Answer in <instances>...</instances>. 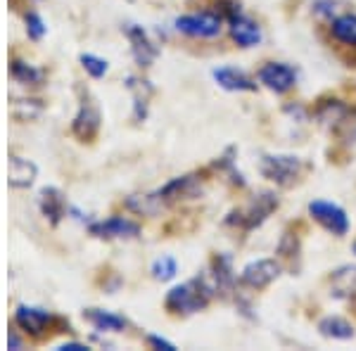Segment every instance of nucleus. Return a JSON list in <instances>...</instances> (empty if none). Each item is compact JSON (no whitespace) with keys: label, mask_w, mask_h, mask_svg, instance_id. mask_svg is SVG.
<instances>
[{"label":"nucleus","mask_w":356,"mask_h":351,"mask_svg":"<svg viewBox=\"0 0 356 351\" xmlns=\"http://www.w3.org/2000/svg\"><path fill=\"white\" fill-rule=\"evenodd\" d=\"M38 204H41L43 216L48 218L53 226H57V223L67 216V197H65V193L57 188H43L41 195H38Z\"/></svg>","instance_id":"dca6fc26"},{"label":"nucleus","mask_w":356,"mask_h":351,"mask_svg":"<svg viewBox=\"0 0 356 351\" xmlns=\"http://www.w3.org/2000/svg\"><path fill=\"white\" fill-rule=\"evenodd\" d=\"M26 33H29V38H33V41H41V38L45 36L43 19L33 13V10H29L26 13Z\"/></svg>","instance_id":"bb28decb"},{"label":"nucleus","mask_w":356,"mask_h":351,"mask_svg":"<svg viewBox=\"0 0 356 351\" xmlns=\"http://www.w3.org/2000/svg\"><path fill=\"white\" fill-rule=\"evenodd\" d=\"M15 325L24 332L26 337H31L33 342H45L50 339L57 332H65V330H72L69 323H65L62 318L57 316L48 313L45 309H36V307H17L15 311Z\"/></svg>","instance_id":"7ed1b4c3"},{"label":"nucleus","mask_w":356,"mask_h":351,"mask_svg":"<svg viewBox=\"0 0 356 351\" xmlns=\"http://www.w3.org/2000/svg\"><path fill=\"white\" fill-rule=\"evenodd\" d=\"M211 270H214V285L219 292H233L235 273H233V256L231 254H216L211 261Z\"/></svg>","instance_id":"6ab92c4d"},{"label":"nucleus","mask_w":356,"mask_h":351,"mask_svg":"<svg viewBox=\"0 0 356 351\" xmlns=\"http://www.w3.org/2000/svg\"><path fill=\"white\" fill-rule=\"evenodd\" d=\"M126 88L134 95V119L136 122H145L147 119V109H150V97L154 93V88L150 85L147 79L140 76H129L126 79Z\"/></svg>","instance_id":"2eb2a0df"},{"label":"nucleus","mask_w":356,"mask_h":351,"mask_svg":"<svg viewBox=\"0 0 356 351\" xmlns=\"http://www.w3.org/2000/svg\"><path fill=\"white\" fill-rule=\"evenodd\" d=\"M214 292H216V285H211L204 275H200V278H193L183 285L171 287V290L166 292L164 309L169 311L171 316H193V313H197V311L209 307Z\"/></svg>","instance_id":"f03ea898"},{"label":"nucleus","mask_w":356,"mask_h":351,"mask_svg":"<svg viewBox=\"0 0 356 351\" xmlns=\"http://www.w3.org/2000/svg\"><path fill=\"white\" fill-rule=\"evenodd\" d=\"M318 332L328 339H354V325L347 318L340 316H325L323 320H318Z\"/></svg>","instance_id":"412c9836"},{"label":"nucleus","mask_w":356,"mask_h":351,"mask_svg":"<svg viewBox=\"0 0 356 351\" xmlns=\"http://www.w3.org/2000/svg\"><path fill=\"white\" fill-rule=\"evenodd\" d=\"M309 214H312L314 221H318L328 233L337 235V238L349 233V216L340 204L314 199V202H309Z\"/></svg>","instance_id":"0eeeda50"},{"label":"nucleus","mask_w":356,"mask_h":351,"mask_svg":"<svg viewBox=\"0 0 356 351\" xmlns=\"http://www.w3.org/2000/svg\"><path fill=\"white\" fill-rule=\"evenodd\" d=\"M83 318L100 332H124L126 327H129V320H126L124 316H117L105 309H86Z\"/></svg>","instance_id":"f3484780"},{"label":"nucleus","mask_w":356,"mask_h":351,"mask_svg":"<svg viewBox=\"0 0 356 351\" xmlns=\"http://www.w3.org/2000/svg\"><path fill=\"white\" fill-rule=\"evenodd\" d=\"M354 254H356V243H354Z\"/></svg>","instance_id":"c756f323"},{"label":"nucleus","mask_w":356,"mask_h":351,"mask_svg":"<svg viewBox=\"0 0 356 351\" xmlns=\"http://www.w3.org/2000/svg\"><path fill=\"white\" fill-rule=\"evenodd\" d=\"M36 174H38V169L33 162L17 157V154L10 157V186L13 188H19V190L31 188L33 181H36Z\"/></svg>","instance_id":"a211bd4d"},{"label":"nucleus","mask_w":356,"mask_h":351,"mask_svg":"<svg viewBox=\"0 0 356 351\" xmlns=\"http://www.w3.org/2000/svg\"><path fill=\"white\" fill-rule=\"evenodd\" d=\"M88 230L100 240H136L140 235V226L124 216H110L105 221L90 223Z\"/></svg>","instance_id":"9d476101"},{"label":"nucleus","mask_w":356,"mask_h":351,"mask_svg":"<svg viewBox=\"0 0 356 351\" xmlns=\"http://www.w3.org/2000/svg\"><path fill=\"white\" fill-rule=\"evenodd\" d=\"M211 76L223 90H231V93H254L257 90V83L235 67H219L211 72Z\"/></svg>","instance_id":"ddd939ff"},{"label":"nucleus","mask_w":356,"mask_h":351,"mask_svg":"<svg viewBox=\"0 0 356 351\" xmlns=\"http://www.w3.org/2000/svg\"><path fill=\"white\" fill-rule=\"evenodd\" d=\"M278 195L275 193H259L254 195V197L250 199L245 206H240V209H233L231 214L226 216V223L228 226H235L240 230H245V233H250V230L259 228L264 221H266L268 216L273 214L275 209H278Z\"/></svg>","instance_id":"20e7f679"},{"label":"nucleus","mask_w":356,"mask_h":351,"mask_svg":"<svg viewBox=\"0 0 356 351\" xmlns=\"http://www.w3.org/2000/svg\"><path fill=\"white\" fill-rule=\"evenodd\" d=\"M231 36L240 48H254V45L261 43V26L240 13L231 19Z\"/></svg>","instance_id":"4468645a"},{"label":"nucleus","mask_w":356,"mask_h":351,"mask_svg":"<svg viewBox=\"0 0 356 351\" xmlns=\"http://www.w3.org/2000/svg\"><path fill=\"white\" fill-rule=\"evenodd\" d=\"M202 195V178L197 174H186L171 178L169 183H164L159 190H154L150 195H136L131 197L126 206L136 214H157V211L166 209L171 204L186 202V199H195Z\"/></svg>","instance_id":"f257e3e1"},{"label":"nucleus","mask_w":356,"mask_h":351,"mask_svg":"<svg viewBox=\"0 0 356 351\" xmlns=\"http://www.w3.org/2000/svg\"><path fill=\"white\" fill-rule=\"evenodd\" d=\"M147 342H150V347H154V349H162V351H176V344H174V342H169V339H164V337L150 335V337H147Z\"/></svg>","instance_id":"cd10ccee"},{"label":"nucleus","mask_w":356,"mask_h":351,"mask_svg":"<svg viewBox=\"0 0 356 351\" xmlns=\"http://www.w3.org/2000/svg\"><path fill=\"white\" fill-rule=\"evenodd\" d=\"M332 297H356V266H342L330 275Z\"/></svg>","instance_id":"aec40b11"},{"label":"nucleus","mask_w":356,"mask_h":351,"mask_svg":"<svg viewBox=\"0 0 356 351\" xmlns=\"http://www.w3.org/2000/svg\"><path fill=\"white\" fill-rule=\"evenodd\" d=\"M79 60H81V67L93 79H102L107 74V69H110L107 60H102V57H97V55H90V53H83L81 57H79Z\"/></svg>","instance_id":"a878e982"},{"label":"nucleus","mask_w":356,"mask_h":351,"mask_svg":"<svg viewBox=\"0 0 356 351\" xmlns=\"http://www.w3.org/2000/svg\"><path fill=\"white\" fill-rule=\"evenodd\" d=\"M347 114H349V109L342 105L340 100H328V102H323V105L318 107V112H316V117H318V122L321 124H325V126H340L344 124V119H347Z\"/></svg>","instance_id":"b1692460"},{"label":"nucleus","mask_w":356,"mask_h":351,"mask_svg":"<svg viewBox=\"0 0 356 351\" xmlns=\"http://www.w3.org/2000/svg\"><path fill=\"white\" fill-rule=\"evenodd\" d=\"M60 351H88V344H79V342H67L62 344Z\"/></svg>","instance_id":"c85d7f7f"},{"label":"nucleus","mask_w":356,"mask_h":351,"mask_svg":"<svg viewBox=\"0 0 356 351\" xmlns=\"http://www.w3.org/2000/svg\"><path fill=\"white\" fill-rule=\"evenodd\" d=\"M10 74H13L15 81L22 83V85H41L43 83V72H41V69L26 65V62H22V60L10 62Z\"/></svg>","instance_id":"5701e85b"},{"label":"nucleus","mask_w":356,"mask_h":351,"mask_svg":"<svg viewBox=\"0 0 356 351\" xmlns=\"http://www.w3.org/2000/svg\"><path fill=\"white\" fill-rule=\"evenodd\" d=\"M259 171L264 178L280 188H290L304 174V162L295 154H264Z\"/></svg>","instance_id":"39448f33"},{"label":"nucleus","mask_w":356,"mask_h":351,"mask_svg":"<svg viewBox=\"0 0 356 351\" xmlns=\"http://www.w3.org/2000/svg\"><path fill=\"white\" fill-rule=\"evenodd\" d=\"M150 273H152L154 280H162V283H166V280H171L178 273V261L174 256H159V259H154Z\"/></svg>","instance_id":"393cba45"},{"label":"nucleus","mask_w":356,"mask_h":351,"mask_svg":"<svg viewBox=\"0 0 356 351\" xmlns=\"http://www.w3.org/2000/svg\"><path fill=\"white\" fill-rule=\"evenodd\" d=\"M259 83H264L273 93H288L297 83V74L295 69L283 65V62H268L259 69Z\"/></svg>","instance_id":"9b49d317"},{"label":"nucleus","mask_w":356,"mask_h":351,"mask_svg":"<svg viewBox=\"0 0 356 351\" xmlns=\"http://www.w3.org/2000/svg\"><path fill=\"white\" fill-rule=\"evenodd\" d=\"M176 28L191 38H216L221 33V17L209 10L200 15H183L176 19Z\"/></svg>","instance_id":"6e6552de"},{"label":"nucleus","mask_w":356,"mask_h":351,"mask_svg":"<svg viewBox=\"0 0 356 351\" xmlns=\"http://www.w3.org/2000/svg\"><path fill=\"white\" fill-rule=\"evenodd\" d=\"M332 36L344 45L356 48V15H340L332 19Z\"/></svg>","instance_id":"4be33fe9"},{"label":"nucleus","mask_w":356,"mask_h":351,"mask_svg":"<svg viewBox=\"0 0 356 351\" xmlns=\"http://www.w3.org/2000/svg\"><path fill=\"white\" fill-rule=\"evenodd\" d=\"M79 93V112L72 122V133L79 138V142H93L97 133H100V109H97L90 90H86L83 85H76Z\"/></svg>","instance_id":"423d86ee"},{"label":"nucleus","mask_w":356,"mask_h":351,"mask_svg":"<svg viewBox=\"0 0 356 351\" xmlns=\"http://www.w3.org/2000/svg\"><path fill=\"white\" fill-rule=\"evenodd\" d=\"M283 273V266L275 259H257V261H250L240 273V285L252 287V290H264L273 283V280L280 278Z\"/></svg>","instance_id":"1a4fd4ad"},{"label":"nucleus","mask_w":356,"mask_h":351,"mask_svg":"<svg viewBox=\"0 0 356 351\" xmlns=\"http://www.w3.org/2000/svg\"><path fill=\"white\" fill-rule=\"evenodd\" d=\"M124 33L129 36L131 53H134V60L138 62V67H150L159 57V48L150 41V36H147L143 26L129 24L124 28Z\"/></svg>","instance_id":"f8f14e48"}]
</instances>
